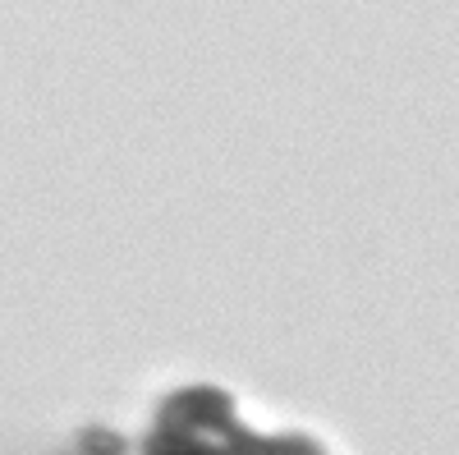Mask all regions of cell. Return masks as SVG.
Listing matches in <instances>:
<instances>
[{
	"instance_id": "1",
	"label": "cell",
	"mask_w": 459,
	"mask_h": 455,
	"mask_svg": "<svg viewBox=\"0 0 459 455\" xmlns=\"http://www.w3.org/2000/svg\"><path fill=\"white\" fill-rule=\"evenodd\" d=\"M244 442V424L216 387H184L152 424L147 455H230Z\"/></svg>"
},
{
	"instance_id": "2",
	"label": "cell",
	"mask_w": 459,
	"mask_h": 455,
	"mask_svg": "<svg viewBox=\"0 0 459 455\" xmlns=\"http://www.w3.org/2000/svg\"><path fill=\"white\" fill-rule=\"evenodd\" d=\"M230 455H326L317 442H308V437H248L244 433V442L230 451Z\"/></svg>"
}]
</instances>
